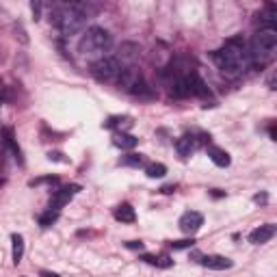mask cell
<instances>
[{
    "instance_id": "1",
    "label": "cell",
    "mask_w": 277,
    "mask_h": 277,
    "mask_svg": "<svg viewBox=\"0 0 277 277\" xmlns=\"http://www.w3.org/2000/svg\"><path fill=\"white\" fill-rule=\"evenodd\" d=\"M215 63L225 76L236 78V76H240L251 65L249 48H247V44L240 37H232L225 41V46H223L221 50L215 52Z\"/></svg>"
},
{
    "instance_id": "2",
    "label": "cell",
    "mask_w": 277,
    "mask_h": 277,
    "mask_svg": "<svg viewBox=\"0 0 277 277\" xmlns=\"http://www.w3.org/2000/svg\"><path fill=\"white\" fill-rule=\"evenodd\" d=\"M96 13V7L87 2H69L65 7L56 9L52 13V24L61 31L63 37H72V35L80 33L87 26V20Z\"/></svg>"
},
{
    "instance_id": "3",
    "label": "cell",
    "mask_w": 277,
    "mask_h": 277,
    "mask_svg": "<svg viewBox=\"0 0 277 277\" xmlns=\"http://www.w3.org/2000/svg\"><path fill=\"white\" fill-rule=\"evenodd\" d=\"M111 46H113L111 33L104 31L102 26H91L85 31V35H82V39L78 44V52L85 58H89V61H98V58L106 56Z\"/></svg>"
},
{
    "instance_id": "4",
    "label": "cell",
    "mask_w": 277,
    "mask_h": 277,
    "mask_svg": "<svg viewBox=\"0 0 277 277\" xmlns=\"http://www.w3.org/2000/svg\"><path fill=\"white\" fill-rule=\"evenodd\" d=\"M275 52H277V31H273V28L258 31L249 44V63H253L256 67H264L275 58Z\"/></svg>"
},
{
    "instance_id": "5",
    "label": "cell",
    "mask_w": 277,
    "mask_h": 277,
    "mask_svg": "<svg viewBox=\"0 0 277 277\" xmlns=\"http://www.w3.org/2000/svg\"><path fill=\"white\" fill-rule=\"evenodd\" d=\"M121 69H123L121 63L117 61L115 56H104V58H98V61L91 63V74H93V78H98L100 82L115 80Z\"/></svg>"
},
{
    "instance_id": "6",
    "label": "cell",
    "mask_w": 277,
    "mask_h": 277,
    "mask_svg": "<svg viewBox=\"0 0 277 277\" xmlns=\"http://www.w3.org/2000/svg\"><path fill=\"white\" fill-rule=\"evenodd\" d=\"M115 85L119 87L121 91L134 93L141 85H143V74H141V69L137 65H128V67H123L119 76L115 78Z\"/></svg>"
},
{
    "instance_id": "7",
    "label": "cell",
    "mask_w": 277,
    "mask_h": 277,
    "mask_svg": "<svg viewBox=\"0 0 277 277\" xmlns=\"http://www.w3.org/2000/svg\"><path fill=\"white\" fill-rule=\"evenodd\" d=\"M141 56V46L134 44V41H126V44L119 46L115 58L121 63V67H128V65H134V61Z\"/></svg>"
},
{
    "instance_id": "8",
    "label": "cell",
    "mask_w": 277,
    "mask_h": 277,
    "mask_svg": "<svg viewBox=\"0 0 277 277\" xmlns=\"http://www.w3.org/2000/svg\"><path fill=\"white\" fill-rule=\"evenodd\" d=\"M80 191L78 184H67L63 188H58V191L52 195V202H50V210H61L65 204H69V199H72L76 193Z\"/></svg>"
},
{
    "instance_id": "9",
    "label": "cell",
    "mask_w": 277,
    "mask_h": 277,
    "mask_svg": "<svg viewBox=\"0 0 277 277\" xmlns=\"http://www.w3.org/2000/svg\"><path fill=\"white\" fill-rule=\"evenodd\" d=\"M204 225V217L199 215V212H195V210H188V212H184V215L180 217V229L184 234H195V232H199V227Z\"/></svg>"
},
{
    "instance_id": "10",
    "label": "cell",
    "mask_w": 277,
    "mask_h": 277,
    "mask_svg": "<svg viewBox=\"0 0 277 277\" xmlns=\"http://www.w3.org/2000/svg\"><path fill=\"white\" fill-rule=\"evenodd\" d=\"M193 80H195V74H182L171 82V93L175 98H186L193 96Z\"/></svg>"
},
{
    "instance_id": "11",
    "label": "cell",
    "mask_w": 277,
    "mask_h": 277,
    "mask_svg": "<svg viewBox=\"0 0 277 277\" xmlns=\"http://www.w3.org/2000/svg\"><path fill=\"white\" fill-rule=\"evenodd\" d=\"M275 24H277V9L275 4H267V9L256 13V26H260V31L264 28H273L275 31Z\"/></svg>"
},
{
    "instance_id": "12",
    "label": "cell",
    "mask_w": 277,
    "mask_h": 277,
    "mask_svg": "<svg viewBox=\"0 0 277 277\" xmlns=\"http://www.w3.org/2000/svg\"><path fill=\"white\" fill-rule=\"evenodd\" d=\"M273 236H275V225H273V223H267V225L256 227L249 234V243H253V245H264V243H269Z\"/></svg>"
},
{
    "instance_id": "13",
    "label": "cell",
    "mask_w": 277,
    "mask_h": 277,
    "mask_svg": "<svg viewBox=\"0 0 277 277\" xmlns=\"http://www.w3.org/2000/svg\"><path fill=\"white\" fill-rule=\"evenodd\" d=\"M202 267L212 269V271H225V269H232L234 262L225 256H206L202 258Z\"/></svg>"
},
{
    "instance_id": "14",
    "label": "cell",
    "mask_w": 277,
    "mask_h": 277,
    "mask_svg": "<svg viewBox=\"0 0 277 277\" xmlns=\"http://www.w3.org/2000/svg\"><path fill=\"white\" fill-rule=\"evenodd\" d=\"M175 150H178L180 156H191L193 152L197 150V141L195 137H191V134H184V137H180L178 141H175Z\"/></svg>"
},
{
    "instance_id": "15",
    "label": "cell",
    "mask_w": 277,
    "mask_h": 277,
    "mask_svg": "<svg viewBox=\"0 0 277 277\" xmlns=\"http://www.w3.org/2000/svg\"><path fill=\"white\" fill-rule=\"evenodd\" d=\"M208 158L217 165V167H227V165L232 163V158H229L227 152L221 150V147H217V145H210L208 147Z\"/></svg>"
},
{
    "instance_id": "16",
    "label": "cell",
    "mask_w": 277,
    "mask_h": 277,
    "mask_svg": "<svg viewBox=\"0 0 277 277\" xmlns=\"http://www.w3.org/2000/svg\"><path fill=\"white\" fill-rule=\"evenodd\" d=\"M113 143L117 147H121V150H132V147H137L139 139L132 137V134H128V132H115L113 134Z\"/></svg>"
},
{
    "instance_id": "17",
    "label": "cell",
    "mask_w": 277,
    "mask_h": 277,
    "mask_svg": "<svg viewBox=\"0 0 277 277\" xmlns=\"http://www.w3.org/2000/svg\"><path fill=\"white\" fill-rule=\"evenodd\" d=\"M115 219L121 221V223H134L137 215H134V208L130 204H121V206L115 208Z\"/></svg>"
},
{
    "instance_id": "18",
    "label": "cell",
    "mask_w": 277,
    "mask_h": 277,
    "mask_svg": "<svg viewBox=\"0 0 277 277\" xmlns=\"http://www.w3.org/2000/svg\"><path fill=\"white\" fill-rule=\"evenodd\" d=\"M11 243H13V251H11L13 262L20 264L22 258H24V238H22V234H13V236H11Z\"/></svg>"
},
{
    "instance_id": "19",
    "label": "cell",
    "mask_w": 277,
    "mask_h": 277,
    "mask_svg": "<svg viewBox=\"0 0 277 277\" xmlns=\"http://www.w3.org/2000/svg\"><path fill=\"white\" fill-rule=\"evenodd\" d=\"M106 126L117 128L119 132H123V130H128V128H132V119L130 117H111V119L106 121Z\"/></svg>"
},
{
    "instance_id": "20",
    "label": "cell",
    "mask_w": 277,
    "mask_h": 277,
    "mask_svg": "<svg viewBox=\"0 0 277 277\" xmlns=\"http://www.w3.org/2000/svg\"><path fill=\"white\" fill-rule=\"evenodd\" d=\"M145 173H147V178H163L167 173V167L163 163H152L145 167Z\"/></svg>"
},
{
    "instance_id": "21",
    "label": "cell",
    "mask_w": 277,
    "mask_h": 277,
    "mask_svg": "<svg viewBox=\"0 0 277 277\" xmlns=\"http://www.w3.org/2000/svg\"><path fill=\"white\" fill-rule=\"evenodd\" d=\"M193 96H202V98H208L210 96V89L206 87V82L199 78L195 74V80H193Z\"/></svg>"
},
{
    "instance_id": "22",
    "label": "cell",
    "mask_w": 277,
    "mask_h": 277,
    "mask_svg": "<svg viewBox=\"0 0 277 277\" xmlns=\"http://www.w3.org/2000/svg\"><path fill=\"white\" fill-rule=\"evenodd\" d=\"M56 219H58V210H50L48 208V212H44V215L39 217V225L41 227H50L52 223H56Z\"/></svg>"
},
{
    "instance_id": "23",
    "label": "cell",
    "mask_w": 277,
    "mask_h": 277,
    "mask_svg": "<svg viewBox=\"0 0 277 277\" xmlns=\"http://www.w3.org/2000/svg\"><path fill=\"white\" fill-rule=\"evenodd\" d=\"M143 161H145V158L141 154H126L121 158V165H126V167H141Z\"/></svg>"
},
{
    "instance_id": "24",
    "label": "cell",
    "mask_w": 277,
    "mask_h": 277,
    "mask_svg": "<svg viewBox=\"0 0 277 277\" xmlns=\"http://www.w3.org/2000/svg\"><path fill=\"white\" fill-rule=\"evenodd\" d=\"M193 245H195V240L193 238H182V240H173L171 243L173 249H191Z\"/></svg>"
},
{
    "instance_id": "25",
    "label": "cell",
    "mask_w": 277,
    "mask_h": 277,
    "mask_svg": "<svg viewBox=\"0 0 277 277\" xmlns=\"http://www.w3.org/2000/svg\"><path fill=\"white\" fill-rule=\"evenodd\" d=\"M173 264V260L169 256H161V258H156V262H154V267H161V269H169Z\"/></svg>"
},
{
    "instance_id": "26",
    "label": "cell",
    "mask_w": 277,
    "mask_h": 277,
    "mask_svg": "<svg viewBox=\"0 0 277 277\" xmlns=\"http://www.w3.org/2000/svg\"><path fill=\"white\" fill-rule=\"evenodd\" d=\"M128 249H134V251H143V243L141 240H130V243H126Z\"/></svg>"
},
{
    "instance_id": "27",
    "label": "cell",
    "mask_w": 277,
    "mask_h": 277,
    "mask_svg": "<svg viewBox=\"0 0 277 277\" xmlns=\"http://www.w3.org/2000/svg\"><path fill=\"white\" fill-rule=\"evenodd\" d=\"M31 9H33L35 20H39V13H41V2H31Z\"/></svg>"
},
{
    "instance_id": "28",
    "label": "cell",
    "mask_w": 277,
    "mask_h": 277,
    "mask_svg": "<svg viewBox=\"0 0 277 277\" xmlns=\"http://www.w3.org/2000/svg\"><path fill=\"white\" fill-rule=\"evenodd\" d=\"M39 277H61L58 273H52V271H41Z\"/></svg>"
},
{
    "instance_id": "29",
    "label": "cell",
    "mask_w": 277,
    "mask_h": 277,
    "mask_svg": "<svg viewBox=\"0 0 277 277\" xmlns=\"http://www.w3.org/2000/svg\"><path fill=\"white\" fill-rule=\"evenodd\" d=\"M143 260H145L147 264H154V262H156V258H154V256H143Z\"/></svg>"
},
{
    "instance_id": "30",
    "label": "cell",
    "mask_w": 277,
    "mask_h": 277,
    "mask_svg": "<svg viewBox=\"0 0 277 277\" xmlns=\"http://www.w3.org/2000/svg\"><path fill=\"white\" fill-rule=\"evenodd\" d=\"M253 199H256V202H267V195H264V193H262V195H256Z\"/></svg>"
},
{
    "instance_id": "31",
    "label": "cell",
    "mask_w": 277,
    "mask_h": 277,
    "mask_svg": "<svg viewBox=\"0 0 277 277\" xmlns=\"http://www.w3.org/2000/svg\"><path fill=\"white\" fill-rule=\"evenodd\" d=\"M173 188H175V186H163L161 191H163V193H173Z\"/></svg>"
}]
</instances>
